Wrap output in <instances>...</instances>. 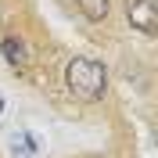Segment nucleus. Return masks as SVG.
Segmentation results:
<instances>
[{
    "mask_svg": "<svg viewBox=\"0 0 158 158\" xmlns=\"http://www.w3.org/2000/svg\"><path fill=\"white\" fill-rule=\"evenodd\" d=\"M65 86L72 90V97L86 101H101L108 94V69H104V61L97 58H86V54H76V58L65 65Z\"/></svg>",
    "mask_w": 158,
    "mask_h": 158,
    "instance_id": "nucleus-1",
    "label": "nucleus"
},
{
    "mask_svg": "<svg viewBox=\"0 0 158 158\" xmlns=\"http://www.w3.org/2000/svg\"><path fill=\"white\" fill-rule=\"evenodd\" d=\"M126 22H129V29L140 32V36H155L158 32L155 0H126Z\"/></svg>",
    "mask_w": 158,
    "mask_h": 158,
    "instance_id": "nucleus-2",
    "label": "nucleus"
},
{
    "mask_svg": "<svg viewBox=\"0 0 158 158\" xmlns=\"http://www.w3.org/2000/svg\"><path fill=\"white\" fill-rule=\"evenodd\" d=\"M0 58L7 61L11 69H25V65H29V47H25V40L15 36V32H4V36H0Z\"/></svg>",
    "mask_w": 158,
    "mask_h": 158,
    "instance_id": "nucleus-3",
    "label": "nucleus"
},
{
    "mask_svg": "<svg viewBox=\"0 0 158 158\" xmlns=\"http://www.w3.org/2000/svg\"><path fill=\"white\" fill-rule=\"evenodd\" d=\"M86 22H104L111 15V0H72Z\"/></svg>",
    "mask_w": 158,
    "mask_h": 158,
    "instance_id": "nucleus-4",
    "label": "nucleus"
},
{
    "mask_svg": "<svg viewBox=\"0 0 158 158\" xmlns=\"http://www.w3.org/2000/svg\"><path fill=\"white\" fill-rule=\"evenodd\" d=\"M11 151H15V158H32L40 151V140L32 133H18V137H11Z\"/></svg>",
    "mask_w": 158,
    "mask_h": 158,
    "instance_id": "nucleus-5",
    "label": "nucleus"
},
{
    "mask_svg": "<svg viewBox=\"0 0 158 158\" xmlns=\"http://www.w3.org/2000/svg\"><path fill=\"white\" fill-rule=\"evenodd\" d=\"M0 111H4V97H0Z\"/></svg>",
    "mask_w": 158,
    "mask_h": 158,
    "instance_id": "nucleus-6",
    "label": "nucleus"
}]
</instances>
